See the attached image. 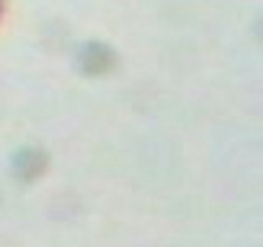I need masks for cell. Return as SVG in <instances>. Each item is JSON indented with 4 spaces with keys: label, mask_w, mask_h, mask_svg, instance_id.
I'll return each mask as SVG.
<instances>
[{
    "label": "cell",
    "mask_w": 263,
    "mask_h": 247,
    "mask_svg": "<svg viewBox=\"0 0 263 247\" xmlns=\"http://www.w3.org/2000/svg\"><path fill=\"white\" fill-rule=\"evenodd\" d=\"M0 13H3V0H0Z\"/></svg>",
    "instance_id": "1"
}]
</instances>
